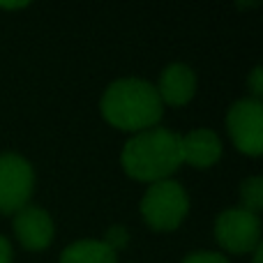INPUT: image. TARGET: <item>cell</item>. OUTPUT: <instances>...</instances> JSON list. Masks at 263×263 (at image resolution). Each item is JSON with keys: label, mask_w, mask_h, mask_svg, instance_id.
<instances>
[{"label": "cell", "mask_w": 263, "mask_h": 263, "mask_svg": "<svg viewBox=\"0 0 263 263\" xmlns=\"http://www.w3.org/2000/svg\"><path fill=\"white\" fill-rule=\"evenodd\" d=\"M240 208L259 215V210L263 208V178L261 176H250L240 182Z\"/></svg>", "instance_id": "obj_11"}, {"label": "cell", "mask_w": 263, "mask_h": 263, "mask_svg": "<svg viewBox=\"0 0 263 263\" xmlns=\"http://www.w3.org/2000/svg\"><path fill=\"white\" fill-rule=\"evenodd\" d=\"M32 190V164L18 153H0V213H16L28 205Z\"/></svg>", "instance_id": "obj_4"}, {"label": "cell", "mask_w": 263, "mask_h": 263, "mask_svg": "<svg viewBox=\"0 0 263 263\" xmlns=\"http://www.w3.org/2000/svg\"><path fill=\"white\" fill-rule=\"evenodd\" d=\"M263 261V247L256 245L254 247V256H252V263H261Z\"/></svg>", "instance_id": "obj_16"}, {"label": "cell", "mask_w": 263, "mask_h": 263, "mask_svg": "<svg viewBox=\"0 0 263 263\" xmlns=\"http://www.w3.org/2000/svg\"><path fill=\"white\" fill-rule=\"evenodd\" d=\"M227 129L236 148L245 155L263 150V104L254 97H240L227 111Z\"/></svg>", "instance_id": "obj_6"}, {"label": "cell", "mask_w": 263, "mask_h": 263, "mask_svg": "<svg viewBox=\"0 0 263 263\" xmlns=\"http://www.w3.org/2000/svg\"><path fill=\"white\" fill-rule=\"evenodd\" d=\"M247 86H250V90H252V97H254V100H261V92H263V69H261V65H256V67L250 72Z\"/></svg>", "instance_id": "obj_14"}, {"label": "cell", "mask_w": 263, "mask_h": 263, "mask_svg": "<svg viewBox=\"0 0 263 263\" xmlns=\"http://www.w3.org/2000/svg\"><path fill=\"white\" fill-rule=\"evenodd\" d=\"M182 141V164L196 168H208L222 157V139L217 132L208 127H196L187 134H180Z\"/></svg>", "instance_id": "obj_9"}, {"label": "cell", "mask_w": 263, "mask_h": 263, "mask_svg": "<svg viewBox=\"0 0 263 263\" xmlns=\"http://www.w3.org/2000/svg\"><path fill=\"white\" fill-rule=\"evenodd\" d=\"M14 261V250H12V242L0 233V263H12Z\"/></svg>", "instance_id": "obj_15"}, {"label": "cell", "mask_w": 263, "mask_h": 263, "mask_svg": "<svg viewBox=\"0 0 263 263\" xmlns=\"http://www.w3.org/2000/svg\"><path fill=\"white\" fill-rule=\"evenodd\" d=\"M162 100L155 83L141 77H123L106 86L100 100V111L114 127L141 132L155 127L162 118Z\"/></svg>", "instance_id": "obj_2"}, {"label": "cell", "mask_w": 263, "mask_h": 263, "mask_svg": "<svg viewBox=\"0 0 263 263\" xmlns=\"http://www.w3.org/2000/svg\"><path fill=\"white\" fill-rule=\"evenodd\" d=\"M14 233L26 250H44L55 236L51 215L40 205H23L14 215Z\"/></svg>", "instance_id": "obj_7"}, {"label": "cell", "mask_w": 263, "mask_h": 263, "mask_svg": "<svg viewBox=\"0 0 263 263\" xmlns=\"http://www.w3.org/2000/svg\"><path fill=\"white\" fill-rule=\"evenodd\" d=\"M187 210H190V196L185 187L173 178L150 182L141 196V215L148 227L157 231H171L180 227Z\"/></svg>", "instance_id": "obj_3"}, {"label": "cell", "mask_w": 263, "mask_h": 263, "mask_svg": "<svg viewBox=\"0 0 263 263\" xmlns=\"http://www.w3.org/2000/svg\"><path fill=\"white\" fill-rule=\"evenodd\" d=\"M127 240H129V233L123 224H114V227H109L106 233H104V238H102V242L109 245L116 254H118V250H123V247L127 245Z\"/></svg>", "instance_id": "obj_12"}, {"label": "cell", "mask_w": 263, "mask_h": 263, "mask_svg": "<svg viewBox=\"0 0 263 263\" xmlns=\"http://www.w3.org/2000/svg\"><path fill=\"white\" fill-rule=\"evenodd\" d=\"M155 90L162 104L182 106L196 92V72L187 63H168L159 74Z\"/></svg>", "instance_id": "obj_8"}, {"label": "cell", "mask_w": 263, "mask_h": 263, "mask_svg": "<svg viewBox=\"0 0 263 263\" xmlns=\"http://www.w3.org/2000/svg\"><path fill=\"white\" fill-rule=\"evenodd\" d=\"M0 7H26V3H0Z\"/></svg>", "instance_id": "obj_17"}, {"label": "cell", "mask_w": 263, "mask_h": 263, "mask_svg": "<svg viewBox=\"0 0 263 263\" xmlns=\"http://www.w3.org/2000/svg\"><path fill=\"white\" fill-rule=\"evenodd\" d=\"M215 238L227 252L245 254L261 245V219L250 210L233 205L215 217Z\"/></svg>", "instance_id": "obj_5"}, {"label": "cell", "mask_w": 263, "mask_h": 263, "mask_svg": "<svg viewBox=\"0 0 263 263\" xmlns=\"http://www.w3.org/2000/svg\"><path fill=\"white\" fill-rule=\"evenodd\" d=\"M123 168L132 178L143 182H157L171 178L182 164L180 134L162 125L134 132L120 153Z\"/></svg>", "instance_id": "obj_1"}, {"label": "cell", "mask_w": 263, "mask_h": 263, "mask_svg": "<svg viewBox=\"0 0 263 263\" xmlns=\"http://www.w3.org/2000/svg\"><path fill=\"white\" fill-rule=\"evenodd\" d=\"M180 263H231L224 254L219 252H210V250H196L190 252Z\"/></svg>", "instance_id": "obj_13"}, {"label": "cell", "mask_w": 263, "mask_h": 263, "mask_svg": "<svg viewBox=\"0 0 263 263\" xmlns=\"http://www.w3.org/2000/svg\"><path fill=\"white\" fill-rule=\"evenodd\" d=\"M58 263H118V254L97 238H81L65 247Z\"/></svg>", "instance_id": "obj_10"}]
</instances>
